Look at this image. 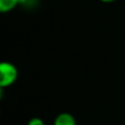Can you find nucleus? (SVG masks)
<instances>
[{
  "mask_svg": "<svg viewBox=\"0 0 125 125\" xmlns=\"http://www.w3.org/2000/svg\"><path fill=\"white\" fill-rule=\"evenodd\" d=\"M101 2H103V3H112V2L116 1V0H100Z\"/></svg>",
  "mask_w": 125,
  "mask_h": 125,
  "instance_id": "39448f33",
  "label": "nucleus"
},
{
  "mask_svg": "<svg viewBox=\"0 0 125 125\" xmlns=\"http://www.w3.org/2000/svg\"><path fill=\"white\" fill-rule=\"evenodd\" d=\"M28 125H45V123H44V121L42 119H40V117H33V119H31L30 121H29Z\"/></svg>",
  "mask_w": 125,
  "mask_h": 125,
  "instance_id": "20e7f679",
  "label": "nucleus"
},
{
  "mask_svg": "<svg viewBox=\"0 0 125 125\" xmlns=\"http://www.w3.org/2000/svg\"><path fill=\"white\" fill-rule=\"evenodd\" d=\"M54 125H76V120L69 113H61L55 119Z\"/></svg>",
  "mask_w": 125,
  "mask_h": 125,
  "instance_id": "f03ea898",
  "label": "nucleus"
},
{
  "mask_svg": "<svg viewBox=\"0 0 125 125\" xmlns=\"http://www.w3.org/2000/svg\"><path fill=\"white\" fill-rule=\"evenodd\" d=\"M19 71L13 64L9 62H2L0 64V87L7 88L13 84L18 79Z\"/></svg>",
  "mask_w": 125,
  "mask_h": 125,
  "instance_id": "f257e3e1",
  "label": "nucleus"
},
{
  "mask_svg": "<svg viewBox=\"0 0 125 125\" xmlns=\"http://www.w3.org/2000/svg\"><path fill=\"white\" fill-rule=\"evenodd\" d=\"M20 2H21V0H0V12H10L19 6Z\"/></svg>",
  "mask_w": 125,
  "mask_h": 125,
  "instance_id": "7ed1b4c3",
  "label": "nucleus"
}]
</instances>
